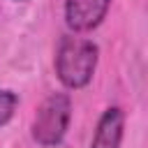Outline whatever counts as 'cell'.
Wrapping results in <instances>:
<instances>
[{
  "label": "cell",
  "instance_id": "obj_2",
  "mask_svg": "<svg viewBox=\"0 0 148 148\" xmlns=\"http://www.w3.org/2000/svg\"><path fill=\"white\" fill-rule=\"evenodd\" d=\"M72 118V104L65 92H53L49 95L39 106L32 118V139L42 146H58L69 127Z\"/></svg>",
  "mask_w": 148,
  "mask_h": 148
},
{
  "label": "cell",
  "instance_id": "obj_5",
  "mask_svg": "<svg viewBox=\"0 0 148 148\" xmlns=\"http://www.w3.org/2000/svg\"><path fill=\"white\" fill-rule=\"evenodd\" d=\"M18 104V97L9 90H0V127L14 116V109Z\"/></svg>",
  "mask_w": 148,
  "mask_h": 148
},
{
  "label": "cell",
  "instance_id": "obj_4",
  "mask_svg": "<svg viewBox=\"0 0 148 148\" xmlns=\"http://www.w3.org/2000/svg\"><path fill=\"white\" fill-rule=\"evenodd\" d=\"M123 125H125V116L118 106H111L102 113L92 143L90 148H120V139H123Z\"/></svg>",
  "mask_w": 148,
  "mask_h": 148
},
{
  "label": "cell",
  "instance_id": "obj_1",
  "mask_svg": "<svg viewBox=\"0 0 148 148\" xmlns=\"http://www.w3.org/2000/svg\"><path fill=\"white\" fill-rule=\"evenodd\" d=\"M97 67V46L83 37H62L56 53V72L62 86L83 88L90 83Z\"/></svg>",
  "mask_w": 148,
  "mask_h": 148
},
{
  "label": "cell",
  "instance_id": "obj_3",
  "mask_svg": "<svg viewBox=\"0 0 148 148\" xmlns=\"http://www.w3.org/2000/svg\"><path fill=\"white\" fill-rule=\"evenodd\" d=\"M111 0H67L65 21L74 32H88L102 23Z\"/></svg>",
  "mask_w": 148,
  "mask_h": 148
}]
</instances>
